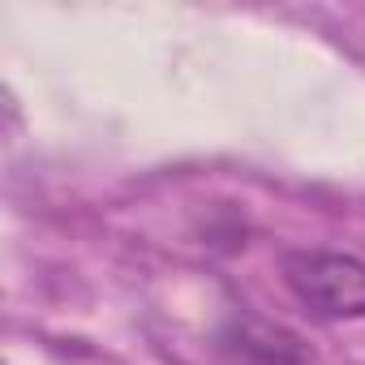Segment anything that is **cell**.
<instances>
[{
  "label": "cell",
  "mask_w": 365,
  "mask_h": 365,
  "mask_svg": "<svg viewBox=\"0 0 365 365\" xmlns=\"http://www.w3.org/2000/svg\"><path fill=\"white\" fill-rule=\"evenodd\" d=\"M284 284L292 297L327 322L365 318V262L339 250H288Z\"/></svg>",
  "instance_id": "obj_1"
},
{
  "label": "cell",
  "mask_w": 365,
  "mask_h": 365,
  "mask_svg": "<svg viewBox=\"0 0 365 365\" xmlns=\"http://www.w3.org/2000/svg\"><path fill=\"white\" fill-rule=\"evenodd\" d=\"M220 339L245 365H309V356H305V348L292 331L258 322V318H232Z\"/></svg>",
  "instance_id": "obj_2"
}]
</instances>
